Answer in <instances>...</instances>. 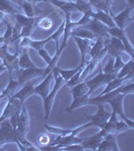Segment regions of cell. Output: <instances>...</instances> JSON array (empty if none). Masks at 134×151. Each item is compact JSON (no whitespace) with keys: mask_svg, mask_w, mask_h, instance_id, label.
Segmentation results:
<instances>
[{"mask_svg":"<svg viewBox=\"0 0 134 151\" xmlns=\"http://www.w3.org/2000/svg\"><path fill=\"white\" fill-rule=\"evenodd\" d=\"M130 129V127L128 126L127 123H125L122 119H120V120H118V122L116 123V129H115V134H120L122 132H125V131H127Z\"/></svg>","mask_w":134,"mask_h":151,"instance_id":"obj_42","label":"cell"},{"mask_svg":"<svg viewBox=\"0 0 134 151\" xmlns=\"http://www.w3.org/2000/svg\"><path fill=\"white\" fill-rule=\"evenodd\" d=\"M53 25V21L50 17H40L37 23V26H40L43 30H50Z\"/></svg>","mask_w":134,"mask_h":151,"instance_id":"obj_38","label":"cell"},{"mask_svg":"<svg viewBox=\"0 0 134 151\" xmlns=\"http://www.w3.org/2000/svg\"><path fill=\"white\" fill-rule=\"evenodd\" d=\"M133 10V7L130 5H127L123 11H121L120 13H118L117 15H112L113 21L115 23V25L120 29H125L126 26L128 25L130 22H132L134 18L131 16V12Z\"/></svg>","mask_w":134,"mask_h":151,"instance_id":"obj_12","label":"cell"},{"mask_svg":"<svg viewBox=\"0 0 134 151\" xmlns=\"http://www.w3.org/2000/svg\"><path fill=\"white\" fill-rule=\"evenodd\" d=\"M2 149H3V148H2V147H0V150H2Z\"/></svg>","mask_w":134,"mask_h":151,"instance_id":"obj_53","label":"cell"},{"mask_svg":"<svg viewBox=\"0 0 134 151\" xmlns=\"http://www.w3.org/2000/svg\"><path fill=\"white\" fill-rule=\"evenodd\" d=\"M73 37H74L78 47H79L80 52H81V63H80V65H85L88 63L86 60V57H87L88 53H89L90 50H91L92 45H93V43H94L93 40H86V38L77 37V36H73Z\"/></svg>","mask_w":134,"mask_h":151,"instance_id":"obj_18","label":"cell"},{"mask_svg":"<svg viewBox=\"0 0 134 151\" xmlns=\"http://www.w3.org/2000/svg\"><path fill=\"white\" fill-rule=\"evenodd\" d=\"M2 42H4V40H3V37H2V36H0V45H1Z\"/></svg>","mask_w":134,"mask_h":151,"instance_id":"obj_51","label":"cell"},{"mask_svg":"<svg viewBox=\"0 0 134 151\" xmlns=\"http://www.w3.org/2000/svg\"><path fill=\"white\" fill-rule=\"evenodd\" d=\"M13 16L16 20V23L21 27L20 38L24 37V36H30L31 32L37 26L38 20L41 17L40 15L36 16V17H27L26 15L21 14L20 12H16L15 14H13Z\"/></svg>","mask_w":134,"mask_h":151,"instance_id":"obj_3","label":"cell"},{"mask_svg":"<svg viewBox=\"0 0 134 151\" xmlns=\"http://www.w3.org/2000/svg\"><path fill=\"white\" fill-rule=\"evenodd\" d=\"M12 28H13V25L10 22H6V30L5 33L2 35L4 40V42L5 43H9L11 42V38H12ZM3 42V43H4Z\"/></svg>","mask_w":134,"mask_h":151,"instance_id":"obj_41","label":"cell"},{"mask_svg":"<svg viewBox=\"0 0 134 151\" xmlns=\"http://www.w3.org/2000/svg\"><path fill=\"white\" fill-rule=\"evenodd\" d=\"M125 64V63L123 62V60H122V57H116V58H114V70H115V73L117 74V73L120 70L121 68L123 67V65Z\"/></svg>","mask_w":134,"mask_h":151,"instance_id":"obj_44","label":"cell"},{"mask_svg":"<svg viewBox=\"0 0 134 151\" xmlns=\"http://www.w3.org/2000/svg\"><path fill=\"white\" fill-rule=\"evenodd\" d=\"M43 128L47 129V131L48 132L55 134V135H61V136H66V135H69V134L73 133V129H61L58 127H53V126L50 125H43Z\"/></svg>","mask_w":134,"mask_h":151,"instance_id":"obj_35","label":"cell"},{"mask_svg":"<svg viewBox=\"0 0 134 151\" xmlns=\"http://www.w3.org/2000/svg\"><path fill=\"white\" fill-rule=\"evenodd\" d=\"M75 3H76V5H77L78 12H80V13H82V14L87 11L93 10L92 5L89 3L88 0H76Z\"/></svg>","mask_w":134,"mask_h":151,"instance_id":"obj_36","label":"cell"},{"mask_svg":"<svg viewBox=\"0 0 134 151\" xmlns=\"http://www.w3.org/2000/svg\"><path fill=\"white\" fill-rule=\"evenodd\" d=\"M23 9V12L27 17H36L38 16L40 13H43L41 10H38L36 8V6L32 3H29L27 1H23L22 5H21Z\"/></svg>","mask_w":134,"mask_h":151,"instance_id":"obj_27","label":"cell"},{"mask_svg":"<svg viewBox=\"0 0 134 151\" xmlns=\"http://www.w3.org/2000/svg\"><path fill=\"white\" fill-rule=\"evenodd\" d=\"M116 78V74H104L102 72V69H100V73L93 79L89 80V81H85L87 87H88V94L91 95L96 89H98L101 86H105L107 83H109L111 80Z\"/></svg>","mask_w":134,"mask_h":151,"instance_id":"obj_6","label":"cell"},{"mask_svg":"<svg viewBox=\"0 0 134 151\" xmlns=\"http://www.w3.org/2000/svg\"><path fill=\"white\" fill-rule=\"evenodd\" d=\"M19 114L20 113H16L14 115H12L10 118L8 119L9 122H10L11 126L13 127L14 129H16V126H17V123H18V118H19Z\"/></svg>","mask_w":134,"mask_h":151,"instance_id":"obj_47","label":"cell"},{"mask_svg":"<svg viewBox=\"0 0 134 151\" xmlns=\"http://www.w3.org/2000/svg\"><path fill=\"white\" fill-rule=\"evenodd\" d=\"M24 1H27V2H29V3H32V4H35V5L37 2H43V1L48 2V0H24Z\"/></svg>","mask_w":134,"mask_h":151,"instance_id":"obj_49","label":"cell"},{"mask_svg":"<svg viewBox=\"0 0 134 151\" xmlns=\"http://www.w3.org/2000/svg\"><path fill=\"white\" fill-rule=\"evenodd\" d=\"M98 107V111L95 115H85L86 118L89 120V123L90 125L94 126V127H98V128H103L104 125L106 124V122L108 121V119L110 118V115L111 113H109L108 111L105 109V106L104 104H98L96 105Z\"/></svg>","mask_w":134,"mask_h":151,"instance_id":"obj_5","label":"cell"},{"mask_svg":"<svg viewBox=\"0 0 134 151\" xmlns=\"http://www.w3.org/2000/svg\"><path fill=\"white\" fill-rule=\"evenodd\" d=\"M66 1H73V2H75L76 0H66Z\"/></svg>","mask_w":134,"mask_h":151,"instance_id":"obj_52","label":"cell"},{"mask_svg":"<svg viewBox=\"0 0 134 151\" xmlns=\"http://www.w3.org/2000/svg\"><path fill=\"white\" fill-rule=\"evenodd\" d=\"M9 45L8 43L4 42L2 45H0V58L3 62V65H5L9 73V79H12V73L16 72L17 77L20 73V69L18 67V55L19 50L14 52V53H10L8 52Z\"/></svg>","mask_w":134,"mask_h":151,"instance_id":"obj_1","label":"cell"},{"mask_svg":"<svg viewBox=\"0 0 134 151\" xmlns=\"http://www.w3.org/2000/svg\"><path fill=\"white\" fill-rule=\"evenodd\" d=\"M89 14H90V16H91V18H95V19H97V20L101 21L103 24H105L107 27H114V26H116L113 21L112 16L110 14L106 13V12H104L102 10H97V11L91 10L89 12Z\"/></svg>","mask_w":134,"mask_h":151,"instance_id":"obj_22","label":"cell"},{"mask_svg":"<svg viewBox=\"0 0 134 151\" xmlns=\"http://www.w3.org/2000/svg\"><path fill=\"white\" fill-rule=\"evenodd\" d=\"M53 76V80H55V85H53V88L52 91H50V93L47 96V98L43 100V109H45V120H48V117H50V110L53 108V101H55V98L57 96L58 92L60 91L61 89L63 88V86L65 85V80L63 79L62 77L58 74V72L57 70H52Z\"/></svg>","mask_w":134,"mask_h":151,"instance_id":"obj_2","label":"cell"},{"mask_svg":"<svg viewBox=\"0 0 134 151\" xmlns=\"http://www.w3.org/2000/svg\"><path fill=\"white\" fill-rule=\"evenodd\" d=\"M71 36H77V37L86 38V40H91L96 38V35L92 31H90L87 28H84L83 26H78V27L73 28L71 30Z\"/></svg>","mask_w":134,"mask_h":151,"instance_id":"obj_25","label":"cell"},{"mask_svg":"<svg viewBox=\"0 0 134 151\" xmlns=\"http://www.w3.org/2000/svg\"><path fill=\"white\" fill-rule=\"evenodd\" d=\"M105 136H106V133L104 132L103 129H101V130L97 134H95V135L91 136V137H88L86 139H83V141L81 142V145L83 146L84 150H86V149L97 150L100 142H101L102 139H103Z\"/></svg>","mask_w":134,"mask_h":151,"instance_id":"obj_17","label":"cell"},{"mask_svg":"<svg viewBox=\"0 0 134 151\" xmlns=\"http://www.w3.org/2000/svg\"><path fill=\"white\" fill-rule=\"evenodd\" d=\"M43 72H45V69H40V68H36V67H31V68H27V69L20 70L19 76L17 77L19 86L23 85L25 82L33 79V78L43 76Z\"/></svg>","mask_w":134,"mask_h":151,"instance_id":"obj_15","label":"cell"},{"mask_svg":"<svg viewBox=\"0 0 134 151\" xmlns=\"http://www.w3.org/2000/svg\"><path fill=\"white\" fill-rule=\"evenodd\" d=\"M23 103L20 100L13 98V97L9 96L7 98V104L3 110V113L0 116V122H2L5 119H9L12 115L16 113H20L21 109H22Z\"/></svg>","mask_w":134,"mask_h":151,"instance_id":"obj_11","label":"cell"},{"mask_svg":"<svg viewBox=\"0 0 134 151\" xmlns=\"http://www.w3.org/2000/svg\"><path fill=\"white\" fill-rule=\"evenodd\" d=\"M83 27L92 31L96 35V37L97 36H102V37H108V36H110L108 35V27H107L105 24L102 23L101 21L97 20L95 18H91V20L88 23L84 24Z\"/></svg>","mask_w":134,"mask_h":151,"instance_id":"obj_14","label":"cell"},{"mask_svg":"<svg viewBox=\"0 0 134 151\" xmlns=\"http://www.w3.org/2000/svg\"><path fill=\"white\" fill-rule=\"evenodd\" d=\"M90 98V95L89 94H85L83 96L78 97L76 99H73L72 104L66 109V113H71L74 110H76L78 108H81V107L85 106V105H88V100Z\"/></svg>","mask_w":134,"mask_h":151,"instance_id":"obj_26","label":"cell"},{"mask_svg":"<svg viewBox=\"0 0 134 151\" xmlns=\"http://www.w3.org/2000/svg\"><path fill=\"white\" fill-rule=\"evenodd\" d=\"M88 93V87L85 81L78 83L74 87L71 88V95L73 96V99H76L78 97L83 96V95Z\"/></svg>","mask_w":134,"mask_h":151,"instance_id":"obj_30","label":"cell"},{"mask_svg":"<svg viewBox=\"0 0 134 151\" xmlns=\"http://www.w3.org/2000/svg\"><path fill=\"white\" fill-rule=\"evenodd\" d=\"M18 87H19L18 81H14L13 79H9V83H8V85H7V87L5 88V90H3L2 93L0 94V98H1V100L8 98V97L11 95L12 92H13L15 89H17Z\"/></svg>","mask_w":134,"mask_h":151,"instance_id":"obj_31","label":"cell"},{"mask_svg":"<svg viewBox=\"0 0 134 151\" xmlns=\"http://www.w3.org/2000/svg\"><path fill=\"white\" fill-rule=\"evenodd\" d=\"M82 69H83V68H82ZM82 69L80 70H78V72L76 73V74H75L74 76H73V77L71 78L70 80H68V81H66V82H65V84L67 85L68 87L72 88V87H74L75 85H77L78 83L81 82V81H80V78H81Z\"/></svg>","mask_w":134,"mask_h":151,"instance_id":"obj_39","label":"cell"},{"mask_svg":"<svg viewBox=\"0 0 134 151\" xmlns=\"http://www.w3.org/2000/svg\"><path fill=\"white\" fill-rule=\"evenodd\" d=\"M108 35L110 36H113V37L118 38L119 40L122 41L124 45V52L127 53V55H129V57L131 58H134V48L132 47V45L130 43V41H129L128 37L126 36V33L123 29L118 28L117 26L108 27Z\"/></svg>","mask_w":134,"mask_h":151,"instance_id":"obj_10","label":"cell"},{"mask_svg":"<svg viewBox=\"0 0 134 151\" xmlns=\"http://www.w3.org/2000/svg\"><path fill=\"white\" fill-rule=\"evenodd\" d=\"M104 48L106 50V52L109 53L111 57H122L124 53V45L122 41L119 40L118 38L113 37V36H108L104 40Z\"/></svg>","mask_w":134,"mask_h":151,"instance_id":"obj_8","label":"cell"},{"mask_svg":"<svg viewBox=\"0 0 134 151\" xmlns=\"http://www.w3.org/2000/svg\"><path fill=\"white\" fill-rule=\"evenodd\" d=\"M103 73L104 74H109V75L116 74L115 70H114V58L113 57H111L108 60V62H107V64L105 65V67L103 68Z\"/></svg>","mask_w":134,"mask_h":151,"instance_id":"obj_43","label":"cell"},{"mask_svg":"<svg viewBox=\"0 0 134 151\" xmlns=\"http://www.w3.org/2000/svg\"><path fill=\"white\" fill-rule=\"evenodd\" d=\"M134 93V83L133 80H130V82L125 83L121 86V94L123 95H128V94H133Z\"/></svg>","mask_w":134,"mask_h":151,"instance_id":"obj_40","label":"cell"},{"mask_svg":"<svg viewBox=\"0 0 134 151\" xmlns=\"http://www.w3.org/2000/svg\"><path fill=\"white\" fill-rule=\"evenodd\" d=\"M9 1H11L13 4H15L16 6H18V7H21V5H22V3H23V1L24 0H9Z\"/></svg>","mask_w":134,"mask_h":151,"instance_id":"obj_48","label":"cell"},{"mask_svg":"<svg viewBox=\"0 0 134 151\" xmlns=\"http://www.w3.org/2000/svg\"><path fill=\"white\" fill-rule=\"evenodd\" d=\"M16 7L18 6H16L9 0H0V11L3 12L4 14L13 15L16 12H19L18 8H16Z\"/></svg>","mask_w":134,"mask_h":151,"instance_id":"obj_28","label":"cell"},{"mask_svg":"<svg viewBox=\"0 0 134 151\" xmlns=\"http://www.w3.org/2000/svg\"><path fill=\"white\" fill-rule=\"evenodd\" d=\"M133 65H134L133 58H130V60H129L128 63H126V64H124L123 67L120 69V70L117 73L116 78H119V79H121V78H125L126 76L131 72V70H133Z\"/></svg>","mask_w":134,"mask_h":151,"instance_id":"obj_34","label":"cell"},{"mask_svg":"<svg viewBox=\"0 0 134 151\" xmlns=\"http://www.w3.org/2000/svg\"><path fill=\"white\" fill-rule=\"evenodd\" d=\"M55 137H57V135H55V134H53L48 131L47 133L40 134V135H38V138H37V141H38V143H40V146L50 145L53 141H55Z\"/></svg>","mask_w":134,"mask_h":151,"instance_id":"obj_32","label":"cell"},{"mask_svg":"<svg viewBox=\"0 0 134 151\" xmlns=\"http://www.w3.org/2000/svg\"><path fill=\"white\" fill-rule=\"evenodd\" d=\"M35 94V86H33V82L32 81H27L23 84L22 88L17 92V93L13 94V95H10L11 97L13 98H16L18 100H20L22 103L25 102L26 99H28L31 95Z\"/></svg>","mask_w":134,"mask_h":151,"instance_id":"obj_21","label":"cell"},{"mask_svg":"<svg viewBox=\"0 0 134 151\" xmlns=\"http://www.w3.org/2000/svg\"><path fill=\"white\" fill-rule=\"evenodd\" d=\"M82 68H84V65H79V67L75 68V69H73V70H62V69H60V68H58V65H57V70H58V74H60V76L65 80V81H68V80H70L71 78H72L73 76L76 74L78 70H81Z\"/></svg>","mask_w":134,"mask_h":151,"instance_id":"obj_33","label":"cell"},{"mask_svg":"<svg viewBox=\"0 0 134 151\" xmlns=\"http://www.w3.org/2000/svg\"><path fill=\"white\" fill-rule=\"evenodd\" d=\"M126 81H128V79L126 77L125 78H121V79H119V78H114V79L111 80L109 83H107L105 90H104V91L102 92L100 95H103V94L108 93V92H110V91H113V90H115V89L119 88L120 86H122L123 84H125Z\"/></svg>","mask_w":134,"mask_h":151,"instance_id":"obj_29","label":"cell"},{"mask_svg":"<svg viewBox=\"0 0 134 151\" xmlns=\"http://www.w3.org/2000/svg\"><path fill=\"white\" fill-rule=\"evenodd\" d=\"M8 143H18L16 130L11 126L8 119L0 122V147Z\"/></svg>","mask_w":134,"mask_h":151,"instance_id":"obj_4","label":"cell"},{"mask_svg":"<svg viewBox=\"0 0 134 151\" xmlns=\"http://www.w3.org/2000/svg\"><path fill=\"white\" fill-rule=\"evenodd\" d=\"M37 52H38V55H40V57L43 58V60L45 62V64H47V65L50 64V60H52V57H50L48 52L45 50V48H41V50H37Z\"/></svg>","mask_w":134,"mask_h":151,"instance_id":"obj_45","label":"cell"},{"mask_svg":"<svg viewBox=\"0 0 134 151\" xmlns=\"http://www.w3.org/2000/svg\"><path fill=\"white\" fill-rule=\"evenodd\" d=\"M124 97H125V95H123V94L117 95L116 97H114V98H112L111 100H109L108 104L111 106L112 112H115L124 122L128 124V126L130 127V129H132V128H134V122L131 120V119H128L123 112V105L122 104H123Z\"/></svg>","mask_w":134,"mask_h":151,"instance_id":"obj_7","label":"cell"},{"mask_svg":"<svg viewBox=\"0 0 134 151\" xmlns=\"http://www.w3.org/2000/svg\"><path fill=\"white\" fill-rule=\"evenodd\" d=\"M15 130H16V134H17L18 141L25 138L26 133L29 130V117H28L27 110H26V108L24 106H22V109H21L20 114H19L18 123Z\"/></svg>","mask_w":134,"mask_h":151,"instance_id":"obj_13","label":"cell"},{"mask_svg":"<svg viewBox=\"0 0 134 151\" xmlns=\"http://www.w3.org/2000/svg\"><path fill=\"white\" fill-rule=\"evenodd\" d=\"M53 5H55L58 8H60L64 13H73L78 12V8L75 2L73 1H66V0H48Z\"/></svg>","mask_w":134,"mask_h":151,"instance_id":"obj_23","label":"cell"},{"mask_svg":"<svg viewBox=\"0 0 134 151\" xmlns=\"http://www.w3.org/2000/svg\"><path fill=\"white\" fill-rule=\"evenodd\" d=\"M5 70H7V69L5 68V65H4L3 64L0 65V74H1V73H3V72H5Z\"/></svg>","mask_w":134,"mask_h":151,"instance_id":"obj_50","label":"cell"},{"mask_svg":"<svg viewBox=\"0 0 134 151\" xmlns=\"http://www.w3.org/2000/svg\"><path fill=\"white\" fill-rule=\"evenodd\" d=\"M53 80V73L50 72L41 80V83L40 85L35 87V94L40 95L41 99L45 100L50 91V84H52Z\"/></svg>","mask_w":134,"mask_h":151,"instance_id":"obj_19","label":"cell"},{"mask_svg":"<svg viewBox=\"0 0 134 151\" xmlns=\"http://www.w3.org/2000/svg\"><path fill=\"white\" fill-rule=\"evenodd\" d=\"M88 1H89V3L92 5V7H95L97 10H102V11L106 12V13L110 14L111 16L113 15L112 11H109L108 9H107V7H106L103 0H88Z\"/></svg>","mask_w":134,"mask_h":151,"instance_id":"obj_37","label":"cell"},{"mask_svg":"<svg viewBox=\"0 0 134 151\" xmlns=\"http://www.w3.org/2000/svg\"><path fill=\"white\" fill-rule=\"evenodd\" d=\"M18 67L20 70L27 69V68L35 67L33 62L29 58L28 48H22L19 50V55H18Z\"/></svg>","mask_w":134,"mask_h":151,"instance_id":"obj_24","label":"cell"},{"mask_svg":"<svg viewBox=\"0 0 134 151\" xmlns=\"http://www.w3.org/2000/svg\"><path fill=\"white\" fill-rule=\"evenodd\" d=\"M106 37H102V36H97L96 42L93 43L91 50L89 52V55L91 57V60H98L101 62L104 55H106V50L104 48V40Z\"/></svg>","mask_w":134,"mask_h":151,"instance_id":"obj_16","label":"cell"},{"mask_svg":"<svg viewBox=\"0 0 134 151\" xmlns=\"http://www.w3.org/2000/svg\"><path fill=\"white\" fill-rule=\"evenodd\" d=\"M116 134H107L98 146L99 151H118L119 147L116 141Z\"/></svg>","mask_w":134,"mask_h":151,"instance_id":"obj_20","label":"cell"},{"mask_svg":"<svg viewBox=\"0 0 134 151\" xmlns=\"http://www.w3.org/2000/svg\"><path fill=\"white\" fill-rule=\"evenodd\" d=\"M64 27H65V21L62 23V25L58 26V28L55 31V32L52 33V35L48 36V37L45 38V40H31L29 47L33 48V50H35L36 52H37V50L43 48V47L47 45L48 41L55 40V43H57V50H58V47H60V37L62 36L63 32H64Z\"/></svg>","mask_w":134,"mask_h":151,"instance_id":"obj_9","label":"cell"},{"mask_svg":"<svg viewBox=\"0 0 134 151\" xmlns=\"http://www.w3.org/2000/svg\"><path fill=\"white\" fill-rule=\"evenodd\" d=\"M62 150L81 151V150H84V148H83V146L81 145V143H79V144H72V145H69V146H66V147L62 148Z\"/></svg>","mask_w":134,"mask_h":151,"instance_id":"obj_46","label":"cell"}]
</instances>
